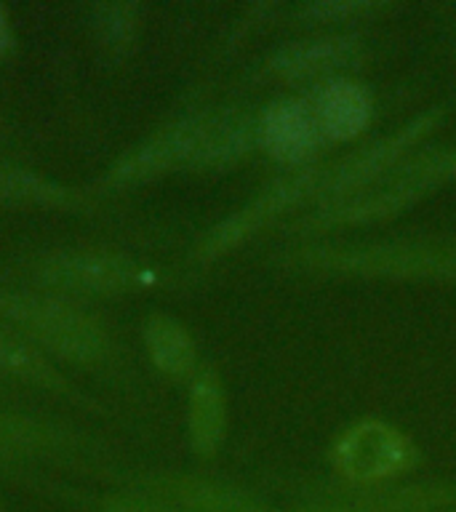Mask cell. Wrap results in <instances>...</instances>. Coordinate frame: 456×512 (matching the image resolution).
<instances>
[{
	"label": "cell",
	"instance_id": "cell-1",
	"mask_svg": "<svg viewBox=\"0 0 456 512\" xmlns=\"http://www.w3.org/2000/svg\"><path fill=\"white\" fill-rule=\"evenodd\" d=\"M454 179L456 147H435V150L406 155L366 187L323 203L310 224L339 227V224H366L387 219Z\"/></svg>",
	"mask_w": 456,
	"mask_h": 512
},
{
	"label": "cell",
	"instance_id": "cell-2",
	"mask_svg": "<svg viewBox=\"0 0 456 512\" xmlns=\"http://www.w3.org/2000/svg\"><path fill=\"white\" fill-rule=\"evenodd\" d=\"M299 262L315 270L352 272L366 278L456 280V243H371L310 248Z\"/></svg>",
	"mask_w": 456,
	"mask_h": 512
},
{
	"label": "cell",
	"instance_id": "cell-3",
	"mask_svg": "<svg viewBox=\"0 0 456 512\" xmlns=\"http://www.w3.org/2000/svg\"><path fill=\"white\" fill-rule=\"evenodd\" d=\"M440 120H443L440 107L422 112L411 123L398 128L392 136H384V139H376V142L360 147V150H355L347 158L336 160L334 166L320 168L315 198L328 203V200L344 198V195L366 187L368 182H374L376 176H382L387 168H392L395 163L406 158V152L414 150L424 136H430L440 126Z\"/></svg>",
	"mask_w": 456,
	"mask_h": 512
},
{
	"label": "cell",
	"instance_id": "cell-4",
	"mask_svg": "<svg viewBox=\"0 0 456 512\" xmlns=\"http://www.w3.org/2000/svg\"><path fill=\"white\" fill-rule=\"evenodd\" d=\"M331 462L347 480L376 483L411 470V464L416 462V448L398 427L366 419L342 432Z\"/></svg>",
	"mask_w": 456,
	"mask_h": 512
},
{
	"label": "cell",
	"instance_id": "cell-5",
	"mask_svg": "<svg viewBox=\"0 0 456 512\" xmlns=\"http://www.w3.org/2000/svg\"><path fill=\"white\" fill-rule=\"evenodd\" d=\"M320 168L302 166L291 171V174L280 176L270 187H264L248 206L224 219L222 224H216L214 230L208 232L203 243H200L198 254L203 259H216L224 251L240 246L243 240H248L254 232H259L264 224H270L272 219H278L280 214H286L288 208H294L296 203H302L318 190Z\"/></svg>",
	"mask_w": 456,
	"mask_h": 512
},
{
	"label": "cell",
	"instance_id": "cell-6",
	"mask_svg": "<svg viewBox=\"0 0 456 512\" xmlns=\"http://www.w3.org/2000/svg\"><path fill=\"white\" fill-rule=\"evenodd\" d=\"M259 144L272 158L302 166L326 144L315 110L307 96L272 102L259 118Z\"/></svg>",
	"mask_w": 456,
	"mask_h": 512
},
{
	"label": "cell",
	"instance_id": "cell-7",
	"mask_svg": "<svg viewBox=\"0 0 456 512\" xmlns=\"http://www.w3.org/2000/svg\"><path fill=\"white\" fill-rule=\"evenodd\" d=\"M208 118H187L139 147L115 168V182H142L176 166H200L206 147Z\"/></svg>",
	"mask_w": 456,
	"mask_h": 512
},
{
	"label": "cell",
	"instance_id": "cell-8",
	"mask_svg": "<svg viewBox=\"0 0 456 512\" xmlns=\"http://www.w3.org/2000/svg\"><path fill=\"white\" fill-rule=\"evenodd\" d=\"M0 310L11 318L22 320L32 334L46 339V344H51L54 350L75 355V358H96L102 352L104 339L99 336V331L86 323V318H78L70 310L38 304L24 296L0 299Z\"/></svg>",
	"mask_w": 456,
	"mask_h": 512
},
{
	"label": "cell",
	"instance_id": "cell-9",
	"mask_svg": "<svg viewBox=\"0 0 456 512\" xmlns=\"http://www.w3.org/2000/svg\"><path fill=\"white\" fill-rule=\"evenodd\" d=\"M363 59L358 35H323L312 40H294L270 56V72L283 80H315L331 72L347 70Z\"/></svg>",
	"mask_w": 456,
	"mask_h": 512
},
{
	"label": "cell",
	"instance_id": "cell-10",
	"mask_svg": "<svg viewBox=\"0 0 456 512\" xmlns=\"http://www.w3.org/2000/svg\"><path fill=\"white\" fill-rule=\"evenodd\" d=\"M307 99L326 142H347L371 123V112H374L371 96L366 88L347 78L326 80Z\"/></svg>",
	"mask_w": 456,
	"mask_h": 512
},
{
	"label": "cell",
	"instance_id": "cell-11",
	"mask_svg": "<svg viewBox=\"0 0 456 512\" xmlns=\"http://www.w3.org/2000/svg\"><path fill=\"white\" fill-rule=\"evenodd\" d=\"M48 280L75 288L115 291L136 280V267L123 256L110 254H59L43 264Z\"/></svg>",
	"mask_w": 456,
	"mask_h": 512
},
{
	"label": "cell",
	"instance_id": "cell-12",
	"mask_svg": "<svg viewBox=\"0 0 456 512\" xmlns=\"http://www.w3.org/2000/svg\"><path fill=\"white\" fill-rule=\"evenodd\" d=\"M224 392L216 374L203 371L190 392V440L198 454H214L224 438Z\"/></svg>",
	"mask_w": 456,
	"mask_h": 512
},
{
	"label": "cell",
	"instance_id": "cell-13",
	"mask_svg": "<svg viewBox=\"0 0 456 512\" xmlns=\"http://www.w3.org/2000/svg\"><path fill=\"white\" fill-rule=\"evenodd\" d=\"M163 496L187 512H272L251 496L206 480H171L163 486Z\"/></svg>",
	"mask_w": 456,
	"mask_h": 512
},
{
	"label": "cell",
	"instance_id": "cell-14",
	"mask_svg": "<svg viewBox=\"0 0 456 512\" xmlns=\"http://www.w3.org/2000/svg\"><path fill=\"white\" fill-rule=\"evenodd\" d=\"M152 363L168 376H187L195 368V344L190 334L168 315H152L144 328Z\"/></svg>",
	"mask_w": 456,
	"mask_h": 512
},
{
	"label": "cell",
	"instance_id": "cell-15",
	"mask_svg": "<svg viewBox=\"0 0 456 512\" xmlns=\"http://www.w3.org/2000/svg\"><path fill=\"white\" fill-rule=\"evenodd\" d=\"M456 504V488H400L390 496H376L371 502L331 504V507H310L299 512H446Z\"/></svg>",
	"mask_w": 456,
	"mask_h": 512
},
{
	"label": "cell",
	"instance_id": "cell-16",
	"mask_svg": "<svg viewBox=\"0 0 456 512\" xmlns=\"http://www.w3.org/2000/svg\"><path fill=\"white\" fill-rule=\"evenodd\" d=\"M0 195L19 200V203H35V206H67L70 192L46 182L27 171H8L0 168Z\"/></svg>",
	"mask_w": 456,
	"mask_h": 512
},
{
	"label": "cell",
	"instance_id": "cell-17",
	"mask_svg": "<svg viewBox=\"0 0 456 512\" xmlns=\"http://www.w3.org/2000/svg\"><path fill=\"white\" fill-rule=\"evenodd\" d=\"M0 371L24 376V379L40 384H64L59 382L54 368H48L30 347H24L6 334H0Z\"/></svg>",
	"mask_w": 456,
	"mask_h": 512
},
{
	"label": "cell",
	"instance_id": "cell-18",
	"mask_svg": "<svg viewBox=\"0 0 456 512\" xmlns=\"http://www.w3.org/2000/svg\"><path fill=\"white\" fill-rule=\"evenodd\" d=\"M384 3L379 0H315L296 8L299 19L310 22H344V19H358V16L382 11Z\"/></svg>",
	"mask_w": 456,
	"mask_h": 512
},
{
	"label": "cell",
	"instance_id": "cell-19",
	"mask_svg": "<svg viewBox=\"0 0 456 512\" xmlns=\"http://www.w3.org/2000/svg\"><path fill=\"white\" fill-rule=\"evenodd\" d=\"M131 11H134L131 6L104 8L102 32L104 40H110L107 46H123V43L131 40V30H134V16H131Z\"/></svg>",
	"mask_w": 456,
	"mask_h": 512
},
{
	"label": "cell",
	"instance_id": "cell-20",
	"mask_svg": "<svg viewBox=\"0 0 456 512\" xmlns=\"http://www.w3.org/2000/svg\"><path fill=\"white\" fill-rule=\"evenodd\" d=\"M107 512H187L174 502H144V499H115L104 507Z\"/></svg>",
	"mask_w": 456,
	"mask_h": 512
},
{
	"label": "cell",
	"instance_id": "cell-21",
	"mask_svg": "<svg viewBox=\"0 0 456 512\" xmlns=\"http://www.w3.org/2000/svg\"><path fill=\"white\" fill-rule=\"evenodd\" d=\"M6 46H8V19H6V11H3V6H0V56H3Z\"/></svg>",
	"mask_w": 456,
	"mask_h": 512
}]
</instances>
